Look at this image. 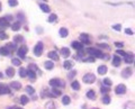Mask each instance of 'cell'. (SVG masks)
I'll use <instances>...</instances> for the list:
<instances>
[{
	"label": "cell",
	"mask_w": 135,
	"mask_h": 109,
	"mask_svg": "<svg viewBox=\"0 0 135 109\" xmlns=\"http://www.w3.org/2000/svg\"><path fill=\"white\" fill-rule=\"evenodd\" d=\"M87 52L90 54L93 57H98V58H107V56H105V54H103V52L99 51L97 49H87Z\"/></svg>",
	"instance_id": "6da1fadb"
},
{
	"label": "cell",
	"mask_w": 135,
	"mask_h": 109,
	"mask_svg": "<svg viewBox=\"0 0 135 109\" xmlns=\"http://www.w3.org/2000/svg\"><path fill=\"white\" fill-rule=\"evenodd\" d=\"M50 85H51L52 88H56V89H59V88L65 87V83H64V81L61 80V79H52V80L50 81Z\"/></svg>",
	"instance_id": "7a4b0ae2"
},
{
	"label": "cell",
	"mask_w": 135,
	"mask_h": 109,
	"mask_svg": "<svg viewBox=\"0 0 135 109\" xmlns=\"http://www.w3.org/2000/svg\"><path fill=\"white\" fill-rule=\"evenodd\" d=\"M82 80H83L84 83L91 84V83H93L95 81H96V77H95V74H92V73H87L86 75H83Z\"/></svg>",
	"instance_id": "3957f363"
},
{
	"label": "cell",
	"mask_w": 135,
	"mask_h": 109,
	"mask_svg": "<svg viewBox=\"0 0 135 109\" xmlns=\"http://www.w3.org/2000/svg\"><path fill=\"white\" fill-rule=\"evenodd\" d=\"M43 50H44V46H43V43H41V42H38V43L36 44V46L34 47V54L36 56H41L43 53Z\"/></svg>",
	"instance_id": "277c9868"
},
{
	"label": "cell",
	"mask_w": 135,
	"mask_h": 109,
	"mask_svg": "<svg viewBox=\"0 0 135 109\" xmlns=\"http://www.w3.org/2000/svg\"><path fill=\"white\" fill-rule=\"evenodd\" d=\"M27 52H28V49H27V46H22L19 50H18V52H17V54H18V56H19L20 58H23L24 60L25 58V55L27 54Z\"/></svg>",
	"instance_id": "5b68a950"
},
{
	"label": "cell",
	"mask_w": 135,
	"mask_h": 109,
	"mask_svg": "<svg viewBox=\"0 0 135 109\" xmlns=\"http://www.w3.org/2000/svg\"><path fill=\"white\" fill-rule=\"evenodd\" d=\"M115 92H116V95H124L126 92L125 84H118L117 87L115 88Z\"/></svg>",
	"instance_id": "8992f818"
},
{
	"label": "cell",
	"mask_w": 135,
	"mask_h": 109,
	"mask_svg": "<svg viewBox=\"0 0 135 109\" xmlns=\"http://www.w3.org/2000/svg\"><path fill=\"white\" fill-rule=\"evenodd\" d=\"M10 93V89L7 87L6 84H2V83H0V96L2 95H8Z\"/></svg>",
	"instance_id": "52a82bcc"
},
{
	"label": "cell",
	"mask_w": 135,
	"mask_h": 109,
	"mask_svg": "<svg viewBox=\"0 0 135 109\" xmlns=\"http://www.w3.org/2000/svg\"><path fill=\"white\" fill-rule=\"evenodd\" d=\"M132 69L131 68H126V69H124L123 71H122V77L124 78V79H127V78H130L131 75H132Z\"/></svg>",
	"instance_id": "ba28073f"
},
{
	"label": "cell",
	"mask_w": 135,
	"mask_h": 109,
	"mask_svg": "<svg viewBox=\"0 0 135 109\" xmlns=\"http://www.w3.org/2000/svg\"><path fill=\"white\" fill-rule=\"evenodd\" d=\"M124 57H125V62L128 64H132L134 62V55H133V53H126Z\"/></svg>",
	"instance_id": "9c48e42d"
},
{
	"label": "cell",
	"mask_w": 135,
	"mask_h": 109,
	"mask_svg": "<svg viewBox=\"0 0 135 109\" xmlns=\"http://www.w3.org/2000/svg\"><path fill=\"white\" fill-rule=\"evenodd\" d=\"M71 46H72V47H73L74 50H78V51H81V50L83 49V44H82V43H80V42H77V41L72 42Z\"/></svg>",
	"instance_id": "30bf717a"
},
{
	"label": "cell",
	"mask_w": 135,
	"mask_h": 109,
	"mask_svg": "<svg viewBox=\"0 0 135 109\" xmlns=\"http://www.w3.org/2000/svg\"><path fill=\"white\" fill-rule=\"evenodd\" d=\"M80 39L82 43L84 44H90V38H89V35L88 34H84V33H82V34L80 35Z\"/></svg>",
	"instance_id": "8fae6325"
},
{
	"label": "cell",
	"mask_w": 135,
	"mask_h": 109,
	"mask_svg": "<svg viewBox=\"0 0 135 109\" xmlns=\"http://www.w3.org/2000/svg\"><path fill=\"white\" fill-rule=\"evenodd\" d=\"M47 56H49L51 60H53V61H57L59 60V55H57V53L55 51H51V52H49V54H47Z\"/></svg>",
	"instance_id": "7c38bea8"
},
{
	"label": "cell",
	"mask_w": 135,
	"mask_h": 109,
	"mask_svg": "<svg viewBox=\"0 0 135 109\" xmlns=\"http://www.w3.org/2000/svg\"><path fill=\"white\" fill-rule=\"evenodd\" d=\"M9 26V22H8V19H6L5 17L0 18V27L1 28H6V27Z\"/></svg>",
	"instance_id": "4fadbf2b"
},
{
	"label": "cell",
	"mask_w": 135,
	"mask_h": 109,
	"mask_svg": "<svg viewBox=\"0 0 135 109\" xmlns=\"http://www.w3.org/2000/svg\"><path fill=\"white\" fill-rule=\"evenodd\" d=\"M61 55L63 56V57H69L70 56V50L68 49V47H63V49H61Z\"/></svg>",
	"instance_id": "5bb4252c"
},
{
	"label": "cell",
	"mask_w": 135,
	"mask_h": 109,
	"mask_svg": "<svg viewBox=\"0 0 135 109\" xmlns=\"http://www.w3.org/2000/svg\"><path fill=\"white\" fill-rule=\"evenodd\" d=\"M0 54H1V55H3V56H8L10 54V51L7 49V47H6V46H3V47H1V49H0Z\"/></svg>",
	"instance_id": "9a60e30c"
},
{
	"label": "cell",
	"mask_w": 135,
	"mask_h": 109,
	"mask_svg": "<svg viewBox=\"0 0 135 109\" xmlns=\"http://www.w3.org/2000/svg\"><path fill=\"white\" fill-rule=\"evenodd\" d=\"M10 87H11L14 90H19L20 88H22V84H20L19 82H17V81H14V82L10 83Z\"/></svg>",
	"instance_id": "2e32d148"
},
{
	"label": "cell",
	"mask_w": 135,
	"mask_h": 109,
	"mask_svg": "<svg viewBox=\"0 0 135 109\" xmlns=\"http://www.w3.org/2000/svg\"><path fill=\"white\" fill-rule=\"evenodd\" d=\"M72 66H73V63H72L71 61H65L63 63V68L65 69V70H71Z\"/></svg>",
	"instance_id": "e0dca14e"
},
{
	"label": "cell",
	"mask_w": 135,
	"mask_h": 109,
	"mask_svg": "<svg viewBox=\"0 0 135 109\" xmlns=\"http://www.w3.org/2000/svg\"><path fill=\"white\" fill-rule=\"evenodd\" d=\"M119 64H120V58H119V56H117V55H115L113 57V65L114 66H119Z\"/></svg>",
	"instance_id": "ac0fdd59"
},
{
	"label": "cell",
	"mask_w": 135,
	"mask_h": 109,
	"mask_svg": "<svg viewBox=\"0 0 135 109\" xmlns=\"http://www.w3.org/2000/svg\"><path fill=\"white\" fill-rule=\"evenodd\" d=\"M20 26H22L20 22H16V23H14V24L11 25V29L12 30H15V32H17V30H19L20 29Z\"/></svg>",
	"instance_id": "d6986e66"
},
{
	"label": "cell",
	"mask_w": 135,
	"mask_h": 109,
	"mask_svg": "<svg viewBox=\"0 0 135 109\" xmlns=\"http://www.w3.org/2000/svg\"><path fill=\"white\" fill-rule=\"evenodd\" d=\"M44 68L46 69V70H52V69L54 68V64L52 61H46L44 63Z\"/></svg>",
	"instance_id": "ffe728a7"
},
{
	"label": "cell",
	"mask_w": 135,
	"mask_h": 109,
	"mask_svg": "<svg viewBox=\"0 0 135 109\" xmlns=\"http://www.w3.org/2000/svg\"><path fill=\"white\" fill-rule=\"evenodd\" d=\"M98 73L99 74H101V75L106 74V73H107V66L106 65H100L98 68Z\"/></svg>",
	"instance_id": "44dd1931"
},
{
	"label": "cell",
	"mask_w": 135,
	"mask_h": 109,
	"mask_svg": "<svg viewBox=\"0 0 135 109\" xmlns=\"http://www.w3.org/2000/svg\"><path fill=\"white\" fill-rule=\"evenodd\" d=\"M6 74H7L8 78H12L14 75H15V70L12 68H8L7 70H6Z\"/></svg>",
	"instance_id": "7402d4cb"
},
{
	"label": "cell",
	"mask_w": 135,
	"mask_h": 109,
	"mask_svg": "<svg viewBox=\"0 0 135 109\" xmlns=\"http://www.w3.org/2000/svg\"><path fill=\"white\" fill-rule=\"evenodd\" d=\"M68 34H69V32H68V28H65V27H62V28L60 29V36H61V37H66V36H68Z\"/></svg>",
	"instance_id": "603a6c76"
},
{
	"label": "cell",
	"mask_w": 135,
	"mask_h": 109,
	"mask_svg": "<svg viewBox=\"0 0 135 109\" xmlns=\"http://www.w3.org/2000/svg\"><path fill=\"white\" fill-rule=\"evenodd\" d=\"M39 8H41V10L44 12H50V7L46 5V3H41L39 5Z\"/></svg>",
	"instance_id": "cb8c5ba5"
},
{
	"label": "cell",
	"mask_w": 135,
	"mask_h": 109,
	"mask_svg": "<svg viewBox=\"0 0 135 109\" xmlns=\"http://www.w3.org/2000/svg\"><path fill=\"white\" fill-rule=\"evenodd\" d=\"M51 93H52V96H53V97H57V96H61L62 91H60V90L56 89V88H53Z\"/></svg>",
	"instance_id": "d4e9b609"
},
{
	"label": "cell",
	"mask_w": 135,
	"mask_h": 109,
	"mask_svg": "<svg viewBox=\"0 0 135 109\" xmlns=\"http://www.w3.org/2000/svg\"><path fill=\"white\" fill-rule=\"evenodd\" d=\"M28 71H32V72H37V71H38V68H37L36 64L32 63V64H29V65H28Z\"/></svg>",
	"instance_id": "484cf974"
},
{
	"label": "cell",
	"mask_w": 135,
	"mask_h": 109,
	"mask_svg": "<svg viewBox=\"0 0 135 109\" xmlns=\"http://www.w3.org/2000/svg\"><path fill=\"white\" fill-rule=\"evenodd\" d=\"M70 102H71V99H70L69 96H64L63 98H62V104L63 105H70Z\"/></svg>",
	"instance_id": "4316f807"
},
{
	"label": "cell",
	"mask_w": 135,
	"mask_h": 109,
	"mask_svg": "<svg viewBox=\"0 0 135 109\" xmlns=\"http://www.w3.org/2000/svg\"><path fill=\"white\" fill-rule=\"evenodd\" d=\"M87 97H88L89 99H95V98H96V93H95L93 90H89V91L87 92Z\"/></svg>",
	"instance_id": "83f0119b"
},
{
	"label": "cell",
	"mask_w": 135,
	"mask_h": 109,
	"mask_svg": "<svg viewBox=\"0 0 135 109\" xmlns=\"http://www.w3.org/2000/svg\"><path fill=\"white\" fill-rule=\"evenodd\" d=\"M19 75L20 78H26L27 77V70L25 68H20L19 69Z\"/></svg>",
	"instance_id": "f1b7e54d"
},
{
	"label": "cell",
	"mask_w": 135,
	"mask_h": 109,
	"mask_svg": "<svg viewBox=\"0 0 135 109\" xmlns=\"http://www.w3.org/2000/svg\"><path fill=\"white\" fill-rule=\"evenodd\" d=\"M14 41H15V43H23L24 42V37L20 36V35H16L14 37Z\"/></svg>",
	"instance_id": "f546056e"
},
{
	"label": "cell",
	"mask_w": 135,
	"mask_h": 109,
	"mask_svg": "<svg viewBox=\"0 0 135 109\" xmlns=\"http://www.w3.org/2000/svg\"><path fill=\"white\" fill-rule=\"evenodd\" d=\"M71 87L73 90H79L80 89V83H79L78 81H73V82L71 83Z\"/></svg>",
	"instance_id": "4dcf8cb0"
},
{
	"label": "cell",
	"mask_w": 135,
	"mask_h": 109,
	"mask_svg": "<svg viewBox=\"0 0 135 109\" xmlns=\"http://www.w3.org/2000/svg\"><path fill=\"white\" fill-rule=\"evenodd\" d=\"M6 47H7L9 51H15L16 50V44L15 43H9V44L6 45Z\"/></svg>",
	"instance_id": "1f68e13d"
},
{
	"label": "cell",
	"mask_w": 135,
	"mask_h": 109,
	"mask_svg": "<svg viewBox=\"0 0 135 109\" xmlns=\"http://www.w3.org/2000/svg\"><path fill=\"white\" fill-rule=\"evenodd\" d=\"M56 18H57L56 15L52 14V15H50V17H49V19H47V22H49V23H54L55 20H56Z\"/></svg>",
	"instance_id": "d6a6232c"
},
{
	"label": "cell",
	"mask_w": 135,
	"mask_h": 109,
	"mask_svg": "<svg viewBox=\"0 0 135 109\" xmlns=\"http://www.w3.org/2000/svg\"><path fill=\"white\" fill-rule=\"evenodd\" d=\"M124 109H134V102H133V101H128L127 104L124 106Z\"/></svg>",
	"instance_id": "836d02e7"
},
{
	"label": "cell",
	"mask_w": 135,
	"mask_h": 109,
	"mask_svg": "<svg viewBox=\"0 0 135 109\" xmlns=\"http://www.w3.org/2000/svg\"><path fill=\"white\" fill-rule=\"evenodd\" d=\"M26 91H27V93H29V95H34L35 93V89L33 87H30V85H27L26 87Z\"/></svg>",
	"instance_id": "e575fe53"
},
{
	"label": "cell",
	"mask_w": 135,
	"mask_h": 109,
	"mask_svg": "<svg viewBox=\"0 0 135 109\" xmlns=\"http://www.w3.org/2000/svg\"><path fill=\"white\" fill-rule=\"evenodd\" d=\"M103 104H105V105L110 104V97H109V96H105V97H103Z\"/></svg>",
	"instance_id": "d590c367"
},
{
	"label": "cell",
	"mask_w": 135,
	"mask_h": 109,
	"mask_svg": "<svg viewBox=\"0 0 135 109\" xmlns=\"http://www.w3.org/2000/svg\"><path fill=\"white\" fill-rule=\"evenodd\" d=\"M27 75L29 77L30 80H35V79H36V74H35V72H32V71H27Z\"/></svg>",
	"instance_id": "8d00e7d4"
},
{
	"label": "cell",
	"mask_w": 135,
	"mask_h": 109,
	"mask_svg": "<svg viewBox=\"0 0 135 109\" xmlns=\"http://www.w3.org/2000/svg\"><path fill=\"white\" fill-rule=\"evenodd\" d=\"M20 104H23V105L28 104V98H27L26 96H22V97H20Z\"/></svg>",
	"instance_id": "74e56055"
},
{
	"label": "cell",
	"mask_w": 135,
	"mask_h": 109,
	"mask_svg": "<svg viewBox=\"0 0 135 109\" xmlns=\"http://www.w3.org/2000/svg\"><path fill=\"white\" fill-rule=\"evenodd\" d=\"M11 62H12V64H14V65H16V66H19L20 64H22V63H20V60H19V58H16V57L12 58Z\"/></svg>",
	"instance_id": "f35d334b"
},
{
	"label": "cell",
	"mask_w": 135,
	"mask_h": 109,
	"mask_svg": "<svg viewBox=\"0 0 135 109\" xmlns=\"http://www.w3.org/2000/svg\"><path fill=\"white\" fill-rule=\"evenodd\" d=\"M8 3H9L10 7H16L18 5V1L17 0H8Z\"/></svg>",
	"instance_id": "ab89813d"
},
{
	"label": "cell",
	"mask_w": 135,
	"mask_h": 109,
	"mask_svg": "<svg viewBox=\"0 0 135 109\" xmlns=\"http://www.w3.org/2000/svg\"><path fill=\"white\" fill-rule=\"evenodd\" d=\"M104 85H106V87H109V85H111V81L110 79H108V78H106V79H104Z\"/></svg>",
	"instance_id": "60d3db41"
},
{
	"label": "cell",
	"mask_w": 135,
	"mask_h": 109,
	"mask_svg": "<svg viewBox=\"0 0 135 109\" xmlns=\"http://www.w3.org/2000/svg\"><path fill=\"white\" fill-rule=\"evenodd\" d=\"M45 107H46L47 109H54V104L52 101H50V102H47V104L45 105Z\"/></svg>",
	"instance_id": "b9f144b4"
},
{
	"label": "cell",
	"mask_w": 135,
	"mask_h": 109,
	"mask_svg": "<svg viewBox=\"0 0 135 109\" xmlns=\"http://www.w3.org/2000/svg\"><path fill=\"white\" fill-rule=\"evenodd\" d=\"M76 75H77V71H71V72L69 73V75H68V78H69V79H73Z\"/></svg>",
	"instance_id": "7bdbcfd3"
},
{
	"label": "cell",
	"mask_w": 135,
	"mask_h": 109,
	"mask_svg": "<svg viewBox=\"0 0 135 109\" xmlns=\"http://www.w3.org/2000/svg\"><path fill=\"white\" fill-rule=\"evenodd\" d=\"M100 90H101V92H103V93H107V92L109 91V88H108V87H106V85H103Z\"/></svg>",
	"instance_id": "ee69618b"
},
{
	"label": "cell",
	"mask_w": 135,
	"mask_h": 109,
	"mask_svg": "<svg viewBox=\"0 0 135 109\" xmlns=\"http://www.w3.org/2000/svg\"><path fill=\"white\" fill-rule=\"evenodd\" d=\"M7 38H8V36H7V34H6V33L0 32V39H7Z\"/></svg>",
	"instance_id": "f6af8a7d"
},
{
	"label": "cell",
	"mask_w": 135,
	"mask_h": 109,
	"mask_svg": "<svg viewBox=\"0 0 135 109\" xmlns=\"http://www.w3.org/2000/svg\"><path fill=\"white\" fill-rule=\"evenodd\" d=\"M95 60H96V57H93V56H91V55H90V57L84 58V61H86V62H95Z\"/></svg>",
	"instance_id": "bcb514c9"
},
{
	"label": "cell",
	"mask_w": 135,
	"mask_h": 109,
	"mask_svg": "<svg viewBox=\"0 0 135 109\" xmlns=\"http://www.w3.org/2000/svg\"><path fill=\"white\" fill-rule=\"evenodd\" d=\"M113 28L115 29V30H117V32H119V30H120V28H122V26H120L119 24H117V25H114V26H113Z\"/></svg>",
	"instance_id": "7dc6e473"
},
{
	"label": "cell",
	"mask_w": 135,
	"mask_h": 109,
	"mask_svg": "<svg viewBox=\"0 0 135 109\" xmlns=\"http://www.w3.org/2000/svg\"><path fill=\"white\" fill-rule=\"evenodd\" d=\"M115 46H116V47H118V49H122V47L124 46V44H123V43H118V42H116V43H115Z\"/></svg>",
	"instance_id": "c3c4849f"
},
{
	"label": "cell",
	"mask_w": 135,
	"mask_h": 109,
	"mask_svg": "<svg viewBox=\"0 0 135 109\" xmlns=\"http://www.w3.org/2000/svg\"><path fill=\"white\" fill-rule=\"evenodd\" d=\"M125 33H126V34H128V35H133V30H132V29H130V28H126Z\"/></svg>",
	"instance_id": "681fc988"
},
{
	"label": "cell",
	"mask_w": 135,
	"mask_h": 109,
	"mask_svg": "<svg viewBox=\"0 0 135 109\" xmlns=\"http://www.w3.org/2000/svg\"><path fill=\"white\" fill-rule=\"evenodd\" d=\"M99 47H104V49H109V46L107 44H98Z\"/></svg>",
	"instance_id": "f907efd6"
},
{
	"label": "cell",
	"mask_w": 135,
	"mask_h": 109,
	"mask_svg": "<svg viewBox=\"0 0 135 109\" xmlns=\"http://www.w3.org/2000/svg\"><path fill=\"white\" fill-rule=\"evenodd\" d=\"M117 54H119V55H122V56H125V52H124V51H122V50H118V51H117Z\"/></svg>",
	"instance_id": "816d5d0a"
},
{
	"label": "cell",
	"mask_w": 135,
	"mask_h": 109,
	"mask_svg": "<svg viewBox=\"0 0 135 109\" xmlns=\"http://www.w3.org/2000/svg\"><path fill=\"white\" fill-rule=\"evenodd\" d=\"M3 77V74H2V73H1V72H0V79H1V78H2Z\"/></svg>",
	"instance_id": "f5cc1de1"
},
{
	"label": "cell",
	"mask_w": 135,
	"mask_h": 109,
	"mask_svg": "<svg viewBox=\"0 0 135 109\" xmlns=\"http://www.w3.org/2000/svg\"><path fill=\"white\" fill-rule=\"evenodd\" d=\"M0 11H1V2H0Z\"/></svg>",
	"instance_id": "db71d44e"
},
{
	"label": "cell",
	"mask_w": 135,
	"mask_h": 109,
	"mask_svg": "<svg viewBox=\"0 0 135 109\" xmlns=\"http://www.w3.org/2000/svg\"><path fill=\"white\" fill-rule=\"evenodd\" d=\"M16 109H23V108H16Z\"/></svg>",
	"instance_id": "11a10c76"
},
{
	"label": "cell",
	"mask_w": 135,
	"mask_h": 109,
	"mask_svg": "<svg viewBox=\"0 0 135 109\" xmlns=\"http://www.w3.org/2000/svg\"><path fill=\"white\" fill-rule=\"evenodd\" d=\"M93 109H99V108H93Z\"/></svg>",
	"instance_id": "9f6ffc18"
},
{
	"label": "cell",
	"mask_w": 135,
	"mask_h": 109,
	"mask_svg": "<svg viewBox=\"0 0 135 109\" xmlns=\"http://www.w3.org/2000/svg\"><path fill=\"white\" fill-rule=\"evenodd\" d=\"M44 1H46V0H44Z\"/></svg>",
	"instance_id": "6f0895ef"
}]
</instances>
